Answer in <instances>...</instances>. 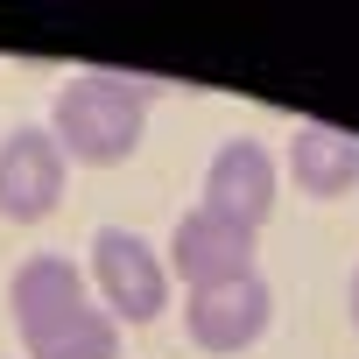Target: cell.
Listing matches in <instances>:
<instances>
[{"instance_id": "cell-8", "label": "cell", "mask_w": 359, "mask_h": 359, "mask_svg": "<svg viewBox=\"0 0 359 359\" xmlns=\"http://www.w3.org/2000/svg\"><path fill=\"white\" fill-rule=\"evenodd\" d=\"M289 176H296L317 205L352 198V191H359V134H345V127H296V141H289Z\"/></svg>"}, {"instance_id": "cell-5", "label": "cell", "mask_w": 359, "mask_h": 359, "mask_svg": "<svg viewBox=\"0 0 359 359\" xmlns=\"http://www.w3.org/2000/svg\"><path fill=\"white\" fill-rule=\"evenodd\" d=\"M268 324H275V289H268L261 275H240V282H219V289H191V296H184V331H191L198 352L233 359V352H247Z\"/></svg>"}, {"instance_id": "cell-10", "label": "cell", "mask_w": 359, "mask_h": 359, "mask_svg": "<svg viewBox=\"0 0 359 359\" xmlns=\"http://www.w3.org/2000/svg\"><path fill=\"white\" fill-rule=\"evenodd\" d=\"M345 303H352V324H359V268H352V296Z\"/></svg>"}, {"instance_id": "cell-7", "label": "cell", "mask_w": 359, "mask_h": 359, "mask_svg": "<svg viewBox=\"0 0 359 359\" xmlns=\"http://www.w3.org/2000/svg\"><path fill=\"white\" fill-rule=\"evenodd\" d=\"M162 268L184 282V289H219V282L261 275V268H254V233H233V226L212 219V212H184V219H176Z\"/></svg>"}, {"instance_id": "cell-2", "label": "cell", "mask_w": 359, "mask_h": 359, "mask_svg": "<svg viewBox=\"0 0 359 359\" xmlns=\"http://www.w3.org/2000/svg\"><path fill=\"white\" fill-rule=\"evenodd\" d=\"M92 296H99V310L113 317V324H155L162 310H169V268H162V254L141 240V233H127V226H99V240H92Z\"/></svg>"}, {"instance_id": "cell-4", "label": "cell", "mask_w": 359, "mask_h": 359, "mask_svg": "<svg viewBox=\"0 0 359 359\" xmlns=\"http://www.w3.org/2000/svg\"><path fill=\"white\" fill-rule=\"evenodd\" d=\"M275 191H282V169H275L268 141L233 134V141H219V155L205 162V205H198V212L226 219L233 233H261L268 212H275Z\"/></svg>"}, {"instance_id": "cell-9", "label": "cell", "mask_w": 359, "mask_h": 359, "mask_svg": "<svg viewBox=\"0 0 359 359\" xmlns=\"http://www.w3.org/2000/svg\"><path fill=\"white\" fill-rule=\"evenodd\" d=\"M29 359H120V324L99 310V303H85L71 324H57L50 338H36V345H22Z\"/></svg>"}, {"instance_id": "cell-6", "label": "cell", "mask_w": 359, "mask_h": 359, "mask_svg": "<svg viewBox=\"0 0 359 359\" xmlns=\"http://www.w3.org/2000/svg\"><path fill=\"white\" fill-rule=\"evenodd\" d=\"M85 303H99V296H92V282H85V268H78L71 254H29V261L15 268V282H8V310H15L22 345L50 338V331L71 324Z\"/></svg>"}, {"instance_id": "cell-1", "label": "cell", "mask_w": 359, "mask_h": 359, "mask_svg": "<svg viewBox=\"0 0 359 359\" xmlns=\"http://www.w3.org/2000/svg\"><path fill=\"white\" fill-rule=\"evenodd\" d=\"M148 134V85L127 71H78L64 78L57 106H50V141L64 148V162H92L113 169L141 148Z\"/></svg>"}, {"instance_id": "cell-3", "label": "cell", "mask_w": 359, "mask_h": 359, "mask_svg": "<svg viewBox=\"0 0 359 359\" xmlns=\"http://www.w3.org/2000/svg\"><path fill=\"white\" fill-rule=\"evenodd\" d=\"M71 191V162L50 141V127H8L0 134V219L43 226Z\"/></svg>"}]
</instances>
